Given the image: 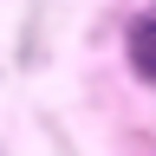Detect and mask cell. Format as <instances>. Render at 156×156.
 Returning <instances> with one entry per match:
<instances>
[{
    "label": "cell",
    "instance_id": "obj_1",
    "mask_svg": "<svg viewBox=\"0 0 156 156\" xmlns=\"http://www.w3.org/2000/svg\"><path fill=\"white\" fill-rule=\"evenodd\" d=\"M130 65H136V72H143L150 85H156V13L130 26Z\"/></svg>",
    "mask_w": 156,
    "mask_h": 156
}]
</instances>
